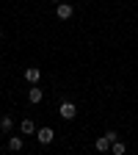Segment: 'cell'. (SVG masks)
Returning a JSON list of instances; mask_svg holds the SVG:
<instances>
[{
	"label": "cell",
	"mask_w": 138,
	"mask_h": 155,
	"mask_svg": "<svg viewBox=\"0 0 138 155\" xmlns=\"http://www.w3.org/2000/svg\"><path fill=\"white\" fill-rule=\"evenodd\" d=\"M36 141L44 144V147L53 144V141H55V130H53V127H36Z\"/></svg>",
	"instance_id": "cell-1"
},
{
	"label": "cell",
	"mask_w": 138,
	"mask_h": 155,
	"mask_svg": "<svg viewBox=\"0 0 138 155\" xmlns=\"http://www.w3.org/2000/svg\"><path fill=\"white\" fill-rule=\"evenodd\" d=\"M58 116H61V119H75V116H77V105L69 103V100H64L61 105H58Z\"/></svg>",
	"instance_id": "cell-2"
},
{
	"label": "cell",
	"mask_w": 138,
	"mask_h": 155,
	"mask_svg": "<svg viewBox=\"0 0 138 155\" xmlns=\"http://www.w3.org/2000/svg\"><path fill=\"white\" fill-rule=\"evenodd\" d=\"M42 100H44V89L39 86V83H30V89H28V103L30 105H39Z\"/></svg>",
	"instance_id": "cell-3"
},
{
	"label": "cell",
	"mask_w": 138,
	"mask_h": 155,
	"mask_svg": "<svg viewBox=\"0 0 138 155\" xmlns=\"http://www.w3.org/2000/svg\"><path fill=\"white\" fill-rule=\"evenodd\" d=\"M72 14H75V6L72 3H64V0H61V3L55 6V17L58 19H72Z\"/></svg>",
	"instance_id": "cell-4"
},
{
	"label": "cell",
	"mask_w": 138,
	"mask_h": 155,
	"mask_svg": "<svg viewBox=\"0 0 138 155\" xmlns=\"http://www.w3.org/2000/svg\"><path fill=\"white\" fill-rule=\"evenodd\" d=\"M22 147H25V141H22V136H11V139L6 141V150H8V152H19Z\"/></svg>",
	"instance_id": "cell-5"
},
{
	"label": "cell",
	"mask_w": 138,
	"mask_h": 155,
	"mask_svg": "<svg viewBox=\"0 0 138 155\" xmlns=\"http://www.w3.org/2000/svg\"><path fill=\"white\" fill-rule=\"evenodd\" d=\"M25 81H28V83H39V81H42V69L28 67V69H25Z\"/></svg>",
	"instance_id": "cell-6"
},
{
	"label": "cell",
	"mask_w": 138,
	"mask_h": 155,
	"mask_svg": "<svg viewBox=\"0 0 138 155\" xmlns=\"http://www.w3.org/2000/svg\"><path fill=\"white\" fill-rule=\"evenodd\" d=\"M14 125H17V122L11 119L8 114H6V116H0V133H6V136H8V133L14 130Z\"/></svg>",
	"instance_id": "cell-7"
},
{
	"label": "cell",
	"mask_w": 138,
	"mask_h": 155,
	"mask_svg": "<svg viewBox=\"0 0 138 155\" xmlns=\"http://www.w3.org/2000/svg\"><path fill=\"white\" fill-rule=\"evenodd\" d=\"M19 133H25V136H36V125H33V119H22V122H19Z\"/></svg>",
	"instance_id": "cell-8"
},
{
	"label": "cell",
	"mask_w": 138,
	"mask_h": 155,
	"mask_svg": "<svg viewBox=\"0 0 138 155\" xmlns=\"http://www.w3.org/2000/svg\"><path fill=\"white\" fill-rule=\"evenodd\" d=\"M94 150L97 152H108L111 150V139H108V136H100V139L94 141Z\"/></svg>",
	"instance_id": "cell-9"
},
{
	"label": "cell",
	"mask_w": 138,
	"mask_h": 155,
	"mask_svg": "<svg viewBox=\"0 0 138 155\" xmlns=\"http://www.w3.org/2000/svg\"><path fill=\"white\" fill-rule=\"evenodd\" d=\"M111 152H113V155H124V152H127L124 141H119V139H116V141H111Z\"/></svg>",
	"instance_id": "cell-10"
},
{
	"label": "cell",
	"mask_w": 138,
	"mask_h": 155,
	"mask_svg": "<svg viewBox=\"0 0 138 155\" xmlns=\"http://www.w3.org/2000/svg\"><path fill=\"white\" fill-rule=\"evenodd\" d=\"M50 3H61V0H50Z\"/></svg>",
	"instance_id": "cell-11"
},
{
	"label": "cell",
	"mask_w": 138,
	"mask_h": 155,
	"mask_svg": "<svg viewBox=\"0 0 138 155\" xmlns=\"http://www.w3.org/2000/svg\"><path fill=\"white\" fill-rule=\"evenodd\" d=\"M0 39H3V28H0Z\"/></svg>",
	"instance_id": "cell-12"
}]
</instances>
